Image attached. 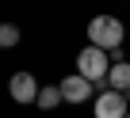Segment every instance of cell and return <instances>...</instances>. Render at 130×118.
I'll return each mask as SVG.
<instances>
[{
  "label": "cell",
  "mask_w": 130,
  "mask_h": 118,
  "mask_svg": "<svg viewBox=\"0 0 130 118\" xmlns=\"http://www.w3.org/2000/svg\"><path fill=\"white\" fill-rule=\"evenodd\" d=\"M126 118H130V114H126Z\"/></svg>",
  "instance_id": "9"
},
{
  "label": "cell",
  "mask_w": 130,
  "mask_h": 118,
  "mask_svg": "<svg viewBox=\"0 0 130 118\" xmlns=\"http://www.w3.org/2000/svg\"><path fill=\"white\" fill-rule=\"evenodd\" d=\"M38 91H42V88H38V80H35L31 73H15V76L8 80V95H12L15 103H35Z\"/></svg>",
  "instance_id": "5"
},
{
  "label": "cell",
  "mask_w": 130,
  "mask_h": 118,
  "mask_svg": "<svg viewBox=\"0 0 130 118\" xmlns=\"http://www.w3.org/2000/svg\"><path fill=\"white\" fill-rule=\"evenodd\" d=\"M57 103H65L61 84H57V88H42V91H38V99H35V107H38V110H54Z\"/></svg>",
  "instance_id": "7"
},
{
  "label": "cell",
  "mask_w": 130,
  "mask_h": 118,
  "mask_svg": "<svg viewBox=\"0 0 130 118\" xmlns=\"http://www.w3.org/2000/svg\"><path fill=\"white\" fill-rule=\"evenodd\" d=\"M19 38H23V31H19L15 23H0V50H12V46H19Z\"/></svg>",
  "instance_id": "8"
},
{
  "label": "cell",
  "mask_w": 130,
  "mask_h": 118,
  "mask_svg": "<svg viewBox=\"0 0 130 118\" xmlns=\"http://www.w3.org/2000/svg\"><path fill=\"white\" fill-rule=\"evenodd\" d=\"M92 114L96 118H126L130 114V91H115V88H103L92 103Z\"/></svg>",
  "instance_id": "3"
},
{
  "label": "cell",
  "mask_w": 130,
  "mask_h": 118,
  "mask_svg": "<svg viewBox=\"0 0 130 118\" xmlns=\"http://www.w3.org/2000/svg\"><path fill=\"white\" fill-rule=\"evenodd\" d=\"M122 38H126V27H122L119 15H96V19L88 23V42L100 46V50H107V53L119 50Z\"/></svg>",
  "instance_id": "1"
},
{
  "label": "cell",
  "mask_w": 130,
  "mask_h": 118,
  "mask_svg": "<svg viewBox=\"0 0 130 118\" xmlns=\"http://www.w3.org/2000/svg\"><path fill=\"white\" fill-rule=\"evenodd\" d=\"M77 73H80V76H88L92 84H107V73H111V53L88 42V46L77 53Z\"/></svg>",
  "instance_id": "2"
},
{
  "label": "cell",
  "mask_w": 130,
  "mask_h": 118,
  "mask_svg": "<svg viewBox=\"0 0 130 118\" xmlns=\"http://www.w3.org/2000/svg\"><path fill=\"white\" fill-rule=\"evenodd\" d=\"M92 91H96V84H92L88 76H80V73H73V76L61 80V95H65V103H88Z\"/></svg>",
  "instance_id": "4"
},
{
  "label": "cell",
  "mask_w": 130,
  "mask_h": 118,
  "mask_svg": "<svg viewBox=\"0 0 130 118\" xmlns=\"http://www.w3.org/2000/svg\"><path fill=\"white\" fill-rule=\"evenodd\" d=\"M107 88L115 91H130V61H115L107 73Z\"/></svg>",
  "instance_id": "6"
}]
</instances>
